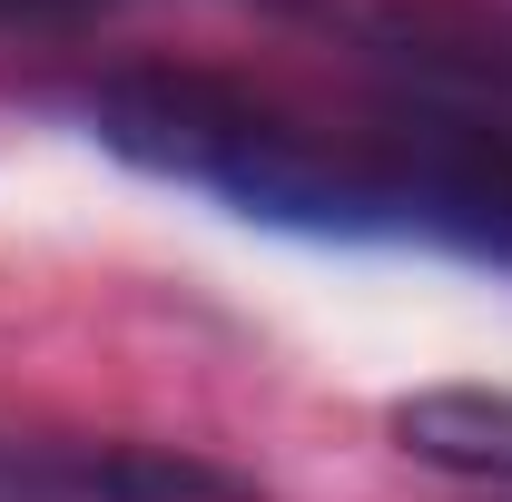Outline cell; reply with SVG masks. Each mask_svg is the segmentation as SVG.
Returning <instances> with one entry per match:
<instances>
[{
    "instance_id": "1",
    "label": "cell",
    "mask_w": 512,
    "mask_h": 502,
    "mask_svg": "<svg viewBox=\"0 0 512 502\" xmlns=\"http://www.w3.org/2000/svg\"><path fill=\"white\" fill-rule=\"evenodd\" d=\"M79 128L168 178L197 188L217 207H237L256 227H296V237H384V178L365 138H335V128L296 119L276 99H256L247 79H217V69H109L89 79Z\"/></svg>"
},
{
    "instance_id": "2",
    "label": "cell",
    "mask_w": 512,
    "mask_h": 502,
    "mask_svg": "<svg viewBox=\"0 0 512 502\" xmlns=\"http://www.w3.org/2000/svg\"><path fill=\"white\" fill-rule=\"evenodd\" d=\"M365 148L384 178V237H434L512 276V109L394 99L365 128Z\"/></svg>"
},
{
    "instance_id": "3",
    "label": "cell",
    "mask_w": 512,
    "mask_h": 502,
    "mask_svg": "<svg viewBox=\"0 0 512 502\" xmlns=\"http://www.w3.org/2000/svg\"><path fill=\"white\" fill-rule=\"evenodd\" d=\"M355 50L404 79V99L512 109V0H316Z\"/></svg>"
},
{
    "instance_id": "4",
    "label": "cell",
    "mask_w": 512,
    "mask_h": 502,
    "mask_svg": "<svg viewBox=\"0 0 512 502\" xmlns=\"http://www.w3.org/2000/svg\"><path fill=\"white\" fill-rule=\"evenodd\" d=\"M0 502H256V483L168 443H40L0 453Z\"/></svg>"
},
{
    "instance_id": "5",
    "label": "cell",
    "mask_w": 512,
    "mask_h": 502,
    "mask_svg": "<svg viewBox=\"0 0 512 502\" xmlns=\"http://www.w3.org/2000/svg\"><path fill=\"white\" fill-rule=\"evenodd\" d=\"M394 443L434 473H463V483H512V394L503 384H424L404 394L394 414Z\"/></svg>"
},
{
    "instance_id": "6",
    "label": "cell",
    "mask_w": 512,
    "mask_h": 502,
    "mask_svg": "<svg viewBox=\"0 0 512 502\" xmlns=\"http://www.w3.org/2000/svg\"><path fill=\"white\" fill-rule=\"evenodd\" d=\"M119 0H0V30H89V20H109Z\"/></svg>"
}]
</instances>
